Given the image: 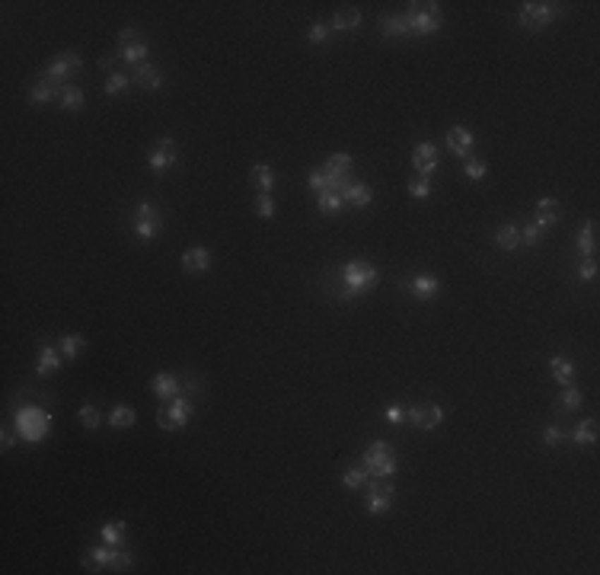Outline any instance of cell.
Segmentation results:
<instances>
[{
  "label": "cell",
  "instance_id": "32",
  "mask_svg": "<svg viewBox=\"0 0 600 575\" xmlns=\"http://www.w3.org/2000/svg\"><path fill=\"white\" fill-rule=\"evenodd\" d=\"M61 109L64 112H80L83 109V102H87V96H83V90L80 87H73V83H67L64 90H61Z\"/></svg>",
  "mask_w": 600,
  "mask_h": 575
},
{
  "label": "cell",
  "instance_id": "41",
  "mask_svg": "<svg viewBox=\"0 0 600 575\" xmlns=\"http://www.w3.org/2000/svg\"><path fill=\"white\" fill-rule=\"evenodd\" d=\"M329 39H332V26H329V23L316 20L313 26L307 29V42H310V45H323V42H329Z\"/></svg>",
  "mask_w": 600,
  "mask_h": 575
},
{
  "label": "cell",
  "instance_id": "22",
  "mask_svg": "<svg viewBox=\"0 0 600 575\" xmlns=\"http://www.w3.org/2000/svg\"><path fill=\"white\" fill-rule=\"evenodd\" d=\"M495 247L505 249V253L517 249L520 247V224H514V221L498 224V227H495Z\"/></svg>",
  "mask_w": 600,
  "mask_h": 575
},
{
  "label": "cell",
  "instance_id": "33",
  "mask_svg": "<svg viewBox=\"0 0 600 575\" xmlns=\"http://www.w3.org/2000/svg\"><path fill=\"white\" fill-rule=\"evenodd\" d=\"M597 419H584V422H578L575 425V432H572V438H575V444H584V448H591V444H597Z\"/></svg>",
  "mask_w": 600,
  "mask_h": 575
},
{
  "label": "cell",
  "instance_id": "54",
  "mask_svg": "<svg viewBox=\"0 0 600 575\" xmlns=\"http://www.w3.org/2000/svg\"><path fill=\"white\" fill-rule=\"evenodd\" d=\"M100 67L102 71H109V74H115L112 67H115V58H100Z\"/></svg>",
  "mask_w": 600,
  "mask_h": 575
},
{
  "label": "cell",
  "instance_id": "13",
  "mask_svg": "<svg viewBox=\"0 0 600 575\" xmlns=\"http://www.w3.org/2000/svg\"><path fill=\"white\" fill-rule=\"evenodd\" d=\"M400 288L406 291V295H412L415 301H434V297L440 295V278H438V275L419 272V275H412V278L402 281Z\"/></svg>",
  "mask_w": 600,
  "mask_h": 575
},
{
  "label": "cell",
  "instance_id": "14",
  "mask_svg": "<svg viewBox=\"0 0 600 575\" xmlns=\"http://www.w3.org/2000/svg\"><path fill=\"white\" fill-rule=\"evenodd\" d=\"M473 148H476V134L469 131L467 125H454L447 131V150L454 157L467 160V157H473Z\"/></svg>",
  "mask_w": 600,
  "mask_h": 575
},
{
  "label": "cell",
  "instance_id": "2",
  "mask_svg": "<svg viewBox=\"0 0 600 575\" xmlns=\"http://www.w3.org/2000/svg\"><path fill=\"white\" fill-rule=\"evenodd\" d=\"M83 569L87 572H131L134 569V553L125 547H112V543H102V547H90L83 553Z\"/></svg>",
  "mask_w": 600,
  "mask_h": 575
},
{
  "label": "cell",
  "instance_id": "49",
  "mask_svg": "<svg viewBox=\"0 0 600 575\" xmlns=\"http://www.w3.org/2000/svg\"><path fill=\"white\" fill-rule=\"evenodd\" d=\"M179 381H182V393H188V396H198V393H201V381L192 374V371L179 374Z\"/></svg>",
  "mask_w": 600,
  "mask_h": 575
},
{
  "label": "cell",
  "instance_id": "53",
  "mask_svg": "<svg viewBox=\"0 0 600 575\" xmlns=\"http://www.w3.org/2000/svg\"><path fill=\"white\" fill-rule=\"evenodd\" d=\"M134 39H138V32H134L131 26L121 29V32H119V45H128V42H134Z\"/></svg>",
  "mask_w": 600,
  "mask_h": 575
},
{
  "label": "cell",
  "instance_id": "10",
  "mask_svg": "<svg viewBox=\"0 0 600 575\" xmlns=\"http://www.w3.org/2000/svg\"><path fill=\"white\" fill-rule=\"evenodd\" d=\"M364 489H367V495H364V509L371 511V515H387V511L393 509V502H396V489H393V482L371 476Z\"/></svg>",
  "mask_w": 600,
  "mask_h": 575
},
{
  "label": "cell",
  "instance_id": "8",
  "mask_svg": "<svg viewBox=\"0 0 600 575\" xmlns=\"http://www.w3.org/2000/svg\"><path fill=\"white\" fill-rule=\"evenodd\" d=\"M131 230L140 243L157 240V234L163 230V214L154 201H138L131 211Z\"/></svg>",
  "mask_w": 600,
  "mask_h": 575
},
{
  "label": "cell",
  "instance_id": "1",
  "mask_svg": "<svg viewBox=\"0 0 600 575\" xmlns=\"http://www.w3.org/2000/svg\"><path fill=\"white\" fill-rule=\"evenodd\" d=\"M329 278H332V288H329L332 297H339V301H358V297H364L367 291L380 281V272L364 259H352L342 268H335Z\"/></svg>",
  "mask_w": 600,
  "mask_h": 575
},
{
  "label": "cell",
  "instance_id": "9",
  "mask_svg": "<svg viewBox=\"0 0 600 575\" xmlns=\"http://www.w3.org/2000/svg\"><path fill=\"white\" fill-rule=\"evenodd\" d=\"M83 71V58L77 52H64V54H58V58L52 61V64L42 71V77L39 81H45V83H54V87H67L71 83V77H77Z\"/></svg>",
  "mask_w": 600,
  "mask_h": 575
},
{
  "label": "cell",
  "instance_id": "38",
  "mask_svg": "<svg viewBox=\"0 0 600 575\" xmlns=\"http://www.w3.org/2000/svg\"><path fill=\"white\" fill-rule=\"evenodd\" d=\"M128 87H131V74H121V71H115V74L106 77V83H102V93H106V96H119V93H128Z\"/></svg>",
  "mask_w": 600,
  "mask_h": 575
},
{
  "label": "cell",
  "instance_id": "47",
  "mask_svg": "<svg viewBox=\"0 0 600 575\" xmlns=\"http://www.w3.org/2000/svg\"><path fill=\"white\" fill-rule=\"evenodd\" d=\"M383 419H387L390 425H406V409H402L400 403H390V406L383 409Z\"/></svg>",
  "mask_w": 600,
  "mask_h": 575
},
{
  "label": "cell",
  "instance_id": "44",
  "mask_svg": "<svg viewBox=\"0 0 600 575\" xmlns=\"http://www.w3.org/2000/svg\"><path fill=\"white\" fill-rule=\"evenodd\" d=\"M440 422H444V409H440L438 403H431V406H425V419H421V432H431V428H438Z\"/></svg>",
  "mask_w": 600,
  "mask_h": 575
},
{
  "label": "cell",
  "instance_id": "19",
  "mask_svg": "<svg viewBox=\"0 0 600 575\" xmlns=\"http://www.w3.org/2000/svg\"><path fill=\"white\" fill-rule=\"evenodd\" d=\"M534 224L540 230H546V227H553V224H559V218H562V201L559 198H540L536 201V208H534Z\"/></svg>",
  "mask_w": 600,
  "mask_h": 575
},
{
  "label": "cell",
  "instance_id": "3",
  "mask_svg": "<svg viewBox=\"0 0 600 575\" xmlns=\"http://www.w3.org/2000/svg\"><path fill=\"white\" fill-rule=\"evenodd\" d=\"M13 425H16V435H20L23 441L39 444V441H45L48 432H52V415H48L42 406H35V403H26V406L16 409Z\"/></svg>",
  "mask_w": 600,
  "mask_h": 575
},
{
  "label": "cell",
  "instance_id": "26",
  "mask_svg": "<svg viewBox=\"0 0 600 575\" xmlns=\"http://www.w3.org/2000/svg\"><path fill=\"white\" fill-rule=\"evenodd\" d=\"M575 249H578L581 256H584V259H591L594 256V249H597V221H587L584 227L578 230V240H575Z\"/></svg>",
  "mask_w": 600,
  "mask_h": 575
},
{
  "label": "cell",
  "instance_id": "37",
  "mask_svg": "<svg viewBox=\"0 0 600 575\" xmlns=\"http://www.w3.org/2000/svg\"><path fill=\"white\" fill-rule=\"evenodd\" d=\"M125 521H109L100 528V540L102 543H112V547H121L125 543Z\"/></svg>",
  "mask_w": 600,
  "mask_h": 575
},
{
  "label": "cell",
  "instance_id": "28",
  "mask_svg": "<svg viewBox=\"0 0 600 575\" xmlns=\"http://www.w3.org/2000/svg\"><path fill=\"white\" fill-rule=\"evenodd\" d=\"M61 90L64 87H54V83L39 81V83L29 87V102H32V106H45V102H52V100H61Z\"/></svg>",
  "mask_w": 600,
  "mask_h": 575
},
{
  "label": "cell",
  "instance_id": "42",
  "mask_svg": "<svg viewBox=\"0 0 600 575\" xmlns=\"http://www.w3.org/2000/svg\"><path fill=\"white\" fill-rule=\"evenodd\" d=\"M406 186H409L412 198H428V195H431V176H412Z\"/></svg>",
  "mask_w": 600,
  "mask_h": 575
},
{
  "label": "cell",
  "instance_id": "4",
  "mask_svg": "<svg viewBox=\"0 0 600 575\" xmlns=\"http://www.w3.org/2000/svg\"><path fill=\"white\" fill-rule=\"evenodd\" d=\"M562 13H565L562 4H553V0H534V4H520L517 23H520V29H527V32H540V29H546L549 23L559 20Z\"/></svg>",
  "mask_w": 600,
  "mask_h": 575
},
{
  "label": "cell",
  "instance_id": "40",
  "mask_svg": "<svg viewBox=\"0 0 600 575\" xmlns=\"http://www.w3.org/2000/svg\"><path fill=\"white\" fill-rule=\"evenodd\" d=\"M463 173H467V179L482 182L488 176V163L479 160V157H467V160H463Z\"/></svg>",
  "mask_w": 600,
  "mask_h": 575
},
{
  "label": "cell",
  "instance_id": "7",
  "mask_svg": "<svg viewBox=\"0 0 600 575\" xmlns=\"http://www.w3.org/2000/svg\"><path fill=\"white\" fill-rule=\"evenodd\" d=\"M361 463H364L367 473L377 476V480H390V476L400 470V457H396V451L390 448L387 441H373L371 448L361 454Z\"/></svg>",
  "mask_w": 600,
  "mask_h": 575
},
{
  "label": "cell",
  "instance_id": "18",
  "mask_svg": "<svg viewBox=\"0 0 600 575\" xmlns=\"http://www.w3.org/2000/svg\"><path fill=\"white\" fill-rule=\"evenodd\" d=\"M182 272L186 275H205L211 268V249L208 247H192L182 253Z\"/></svg>",
  "mask_w": 600,
  "mask_h": 575
},
{
  "label": "cell",
  "instance_id": "45",
  "mask_svg": "<svg viewBox=\"0 0 600 575\" xmlns=\"http://www.w3.org/2000/svg\"><path fill=\"white\" fill-rule=\"evenodd\" d=\"M565 432H562L559 425H546L543 428V444H546V448H559V444H565Z\"/></svg>",
  "mask_w": 600,
  "mask_h": 575
},
{
  "label": "cell",
  "instance_id": "29",
  "mask_svg": "<svg viewBox=\"0 0 600 575\" xmlns=\"http://www.w3.org/2000/svg\"><path fill=\"white\" fill-rule=\"evenodd\" d=\"M380 32L387 35V39H406V35H412V32H409V23H406V16H402V13L383 16V20H380Z\"/></svg>",
  "mask_w": 600,
  "mask_h": 575
},
{
  "label": "cell",
  "instance_id": "17",
  "mask_svg": "<svg viewBox=\"0 0 600 575\" xmlns=\"http://www.w3.org/2000/svg\"><path fill=\"white\" fill-rule=\"evenodd\" d=\"M131 83L140 90H160L163 87V71L157 64H150V61H144V64L131 67Z\"/></svg>",
  "mask_w": 600,
  "mask_h": 575
},
{
  "label": "cell",
  "instance_id": "30",
  "mask_svg": "<svg viewBox=\"0 0 600 575\" xmlns=\"http://www.w3.org/2000/svg\"><path fill=\"white\" fill-rule=\"evenodd\" d=\"M147 54H150V45H147L144 39H134V42H128V45H121V61H125V64H131V67L144 64Z\"/></svg>",
  "mask_w": 600,
  "mask_h": 575
},
{
  "label": "cell",
  "instance_id": "5",
  "mask_svg": "<svg viewBox=\"0 0 600 575\" xmlns=\"http://www.w3.org/2000/svg\"><path fill=\"white\" fill-rule=\"evenodd\" d=\"M402 16H406L409 32L412 35H434V32H440V26H444L440 4H434V0H428V4H409V10Z\"/></svg>",
  "mask_w": 600,
  "mask_h": 575
},
{
  "label": "cell",
  "instance_id": "50",
  "mask_svg": "<svg viewBox=\"0 0 600 575\" xmlns=\"http://www.w3.org/2000/svg\"><path fill=\"white\" fill-rule=\"evenodd\" d=\"M421 419H425V403H412V406H406V422L415 428H421Z\"/></svg>",
  "mask_w": 600,
  "mask_h": 575
},
{
  "label": "cell",
  "instance_id": "11",
  "mask_svg": "<svg viewBox=\"0 0 600 575\" xmlns=\"http://www.w3.org/2000/svg\"><path fill=\"white\" fill-rule=\"evenodd\" d=\"M179 163V148H176V141L173 138H160L154 144V150L147 154V170L154 176H163V173H169V170Z\"/></svg>",
  "mask_w": 600,
  "mask_h": 575
},
{
  "label": "cell",
  "instance_id": "21",
  "mask_svg": "<svg viewBox=\"0 0 600 575\" xmlns=\"http://www.w3.org/2000/svg\"><path fill=\"white\" fill-rule=\"evenodd\" d=\"M342 198H345L348 205H354V208H367V205H371V198H373V192H371L367 182L352 179L345 189H342Z\"/></svg>",
  "mask_w": 600,
  "mask_h": 575
},
{
  "label": "cell",
  "instance_id": "39",
  "mask_svg": "<svg viewBox=\"0 0 600 575\" xmlns=\"http://www.w3.org/2000/svg\"><path fill=\"white\" fill-rule=\"evenodd\" d=\"M77 419H80L83 428H100L102 422H106V415L100 413V406H93V403H83V406L77 409Z\"/></svg>",
  "mask_w": 600,
  "mask_h": 575
},
{
  "label": "cell",
  "instance_id": "48",
  "mask_svg": "<svg viewBox=\"0 0 600 575\" xmlns=\"http://www.w3.org/2000/svg\"><path fill=\"white\" fill-rule=\"evenodd\" d=\"M575 275H578V281H594V278H597V262H594V256H591V259H584V262H578Z\"/></svg>",
  "mask_w": 600,
  "mask_h": 575
},
{
  "label": "cell",
  "instance_id": "6",
  "mask_svg": "<svg viewBox=\"0 0 600 575\" xmlns=\"http://www.w3.org/2000/svg\"><path fill=\"white\" fill-rule=\"evenodd\" d=\"M192 415H195V396L179 393L176 400L163 403V406L157 409V425H160L163 432H179V428H186L188 422H192Z\"/></svg>",
  "mask_w": 600,
  "mask_h": 575
},
{
  "label": "cell",
  "instance_id": "16",
  "mask_svg": "<svg viewBox=\"0 0 600 575\" xmlns=\"http://www.w3.org/2000/svg\"><path fill=\"white\" fill-rule=\"evenodd\" d=\"M438 144H431V141H421V144H415L412 150V167H415V176H431L434 170H438Z\"/></svg>",
  "mask_w": 600,
  "mask_h": 575
},
{
  "label": "cell",
  "instance_id": "51",
  "mask_svg": "<svg viewBox=\"0 0 600 575\" xmlns=\"http://www.w3.org/2000/svg\"><path fill=\"white\" fill-rule=\"evenodd\" d=\"M307 186H310V192H316V195L326 192L329 186H326V176H323V170H313V173L307 176Z\"/></svg>",
  "mask_w": 600,
  "mask_h": 575
},
{
  "label": "cell",
  "instance_id": "24",
  "mask_svg": "<svg viewBox=\"0 0 600 575\" xmlns=\"http://www.w3.org/2000/svg\"><path fill=\"white\" fill-rule=\"evenodd\" d=\"M58 348H61V355H64V362H77V358L87 352V339H83L80 333H64Z\"/></svg>",
  "mask_w": 600,
  "mask_h": 575
},
{
  "label": "cell",
  "instance_id": "15",
  "mask_svg": "<svg viewBox=\"0 0 600 575\" xmlns=\"http://www.w3.org/2000/svg\"><path fill=\"white\" fill-rule=\"evenodd\" d=\"M150 393H154L160 403L176 400V396L182 393V381H179V374H169V371H157V374L150 377Z\"/></svg>",
  "mask_w": 600,
  "mask_h": 575
},
{
  "label": "cell",
  "instance_id": "31",
  "mask_svg": "<svg viewBox=\"0 0 600 575\" xmlns=\"http://www.w3.org/2000/svg\"><path fill=\"white\" fill-rule=\"evenodd\" d=\"M342 205H345V198H342V192H335V189H326V192L316 195V208H320L326 218H335V214L342 211Z\"/></svg>",
  "mask_w": 600,
  "mask_h": 575
},
{
  "label": "cell",
  "instance_id": "34",
  "mask_svg": "<svg viewBox=\"0 0 600 575\" xmlns=\"http://www.w3.org/2000/svg\"><path fill=\"white\" fill-rule=\"evenodd\" d=\"M106 422L112 428H131L134 422H138V413H134L131 406H121V403H119V406H112V413L106 415Z\"/></svg>",
  "mask_w": 600,
  "mask_h": 575
},
{
  "label": "cell",
  "instance_id": "52",
  "mask_svg": "<svg viewBox=\"0 0 600 575\" xmlns=\"http://www.w3.org/2000/svg\"><path fill=\"white\" fill-rule=\"evenodd\" d=\"M16 444V438H13V432H10V428H4V435H0V448L4 451H10Z\"/></svg>",
  "mask_w": 600,
  "mask_h": 575
},
{
  "label": "cell",
  "instance_id": "36",
  "mask_svg": "<svg viewBox=\"0 0 600 575\" xmlns=\"http://www.w3.org/2000/svg\"><path fill=\"white\" fill-rule=\"evenodd\" d=\"M367 480H371V473H367L364 463H358V467H348L345 473H342V486H345V489H364Z\"/></svg>",
  "mask_w": 600,
  "mask_h": 575
},
{
  "label": "cell",
  "instance_id": "27",
  "mask_svg": "<svg viewBox=\"0 0 600 575\" xmlns=\"http://www.w3.org/2000/svg\"><path fill=\"white\" fill-rule=\"evenodd\" d=\"M275 170L272 167H265V163H256L253 170H249V182H253L256 189H259L262 195H272V189H275Z\"/></svg>",
  "mask_w": 600,
  "mask_h": 575
},
{
  "label": "cell",
  "instance_id": "23",
  "mask_svg": "<svg viewBox=\"0 0 600 575\" xmlns=\"http://www.w3.org/2000/svg\"><path fill=\"white\" fill-rule=\"evenodd\" d=\"M575 362L572 358H565V355H553V362H549V374H553V381L556 384H562V387H565V384H572L575 381Z\"/></svg>",
  "mask_w": 600,
  "mask_h": 575
},
{
  "label": "cell",
  "instance_id": "43",
  "mask_svg": "<svg viewBox=\"0 0 600 575\" xmlns=\"http://www.w3.org/2000/svg\"><path fill=\"white\" fill-rule=\"evenodd\" d=\"M253 208H256V214H259L262 221H272L275 218V211H278V208H275V198L272 195H256V201H253Z\"/></svg>",
  "mask_w": 600,
  "mask_h": 575
},
{
  "label": "cell",
  "instance_id": "35",
  "mask_svg": "<svg viewBox=\"0 0 600 575\" xmlns=\"http://www.w3.org/2000/svg\"><path fill=\"white\" fill-rule=\"evenodd\" d=\"M581 403H584V393H581L575 384H565V387H562V393H559V406L565 409V413H578Z\"/></svg>",
  "mask_w": 600,
  "mask_h": 575
},
{
  "label": "cell",
  "instance_id": "12",
  "mask_svg": "<svg viewBox=\"0 0 600 575\" xmlns=\"http://www.w3.org/2000/svg\"><path fill=\"white\" fill-rule=\"evenodd\" d=\"M323 176H326V186L342 192V189L352 182V173H354V160L348 154H332L326 163H323Z\"/></svg>",
  "mask_w": 600,
  "mask_h": 575
},
{
  "label": "cell",
  "instance_id": "25",
  "mask_svg": "<svg viewBox=\"0 0 600 575\" xmlns=\"http://www.w3.org/2000/svg\"><path fill=\"white\" fill-rule=\"evenodd\" d=\"M332 32H352V29H358L361 26V10L358 7H342V10H335V16H332Z\"/></svg>",
  "mask_w": 600,
  "mask_h": 575
},
{
  "label": "cell",
  "instance_id": "20",
  "mask_svg": "<svg viewBox=\"0 0 600 575\" xmlns=\"http://www.w3.org/2000/svg\"><path fill=\"white\" fill-rule=\"evenodd\" d=\"M61 362H64V355H61V348H54V345H42L39 348V358H35V374L39 377H52L54 371L61 368Z\"/></svg>",
  "mask_w": 600,
  "mask_h": 575
},
{
  "label": "cell",
  "instance_id": "46",
  "mask_svg": "<svg viewBox=\"0 0 600 575\" xmlns=\"http://www.w3.org/2000/svg\"><path fill=\"white\" fill-rule=\"evenodd\" d=\"M543 230L536 227V224H524V227H520V243H524V247H536V243L543 240Z\"/></svg>",
  "mask_w": 600,
  "mask_h": 575
}]
</instances>
